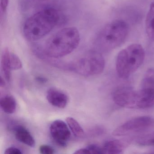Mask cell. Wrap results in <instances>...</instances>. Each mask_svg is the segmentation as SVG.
Returning a JSON list of instances; mask_svg holds the SVG:
<instances>
[{"instance_id":"1","label":"cell","mask_w":154,"mask_h":154,"mask_svg":"<svg viewBox=\"0 0 154 154\" xmlns=\"http://www.w3.org/2000/svg\"><path fill=\"white\" fill-rule=\"evenodd\" d=\"M59 20V12L55 9L42 10L27 20L23 27L24 35L29 41L39 40L49 34Z\"/></svg>"},{"instance_id":"2","label":"cell","mask_w":154,"mask_h":154,"mask_svg":"<svg viewBox=\"0 0 154 154\" xmlns=\"http://www.w3.org/2000/svg\"><path fill=\"white\" fill-rule=\"evenodd\" d=\"M80 36L73 27L61 29L48 39L45 45V54L49 57L57 58L67 55L79 45Z\"/></svg>"},{"instance_id":"3","label":"cell","mask_w":154,"mask_h":154,"mask_svg":"<svg viewBox=\"0 0 154 154\" xmlns=\"http://www.w3.org/2000/svg\"><path fill=\"white\" fill-rule=\"evenodd\" d=\"M112 100L118 106L128 109H145L154 106V89L135 91L128 86L120 87L112 93Z\"/></svg>"},{"instance_id":"4","label":"cell","mask_w":154,"mask_h":154,"mask_svg":"<svg viewBox=\"0 0 154 154\" xmlns=\"http://www.w3.org/2000/svg\"><path fill=\"white\" fill-rule=\"evenodd\" d=\"M145 58V50L139 44H132L122 49L116 59L118 76L123 79L129 78L142 65Z\"/></svg>"},{"instance_id":"5","label":"cell","mask_w":154,"mask_h":154,"mask_svg":"<svg viewBox=\"0 0 154 154\" xmlns=\"http://www.w3.org/2000/svg\"><path fill=\"white\" fill-rule=\"evenodd\" d=\"M128 32V26L125 21L121 20H113L100 31L95 40V45L102 50L115 49L124 42Z\"/></svg>"},{"instance_id":"6","label":"cell","mask_w":154,"mask_h":154,"mask_svg":"<svg viewBox=\"0 0 154 154\" xmlns=\"http://www.w3.org/2000/svg\"><path fill=\"white\" fill-rule=\"evenodd\" d=\"M105 64L101 54L98 51H93L85 57L75 62L72 68L81 75L92 76L101 73L104 70Z\"/></svg>"},{"instance_id":"7","label":"cell","mask_w":154,"mask_h":154,"mask_svg":"<svg viewBox=\"0 0 154 154\" xmlns=\"http://www.w3.org/2000/svg\"><path fill=\"white\" fill-rule=\"evenodd\" d=\"M154 128V119L150 116L136 117L117 127L112 132L113 136H124L149 130Z\"/></svg>"},{"instance_id":"8","label":"cell","mask_w":154,"mask_h":154,"mask_svg":"<svg viewBox=\"0 0 154 154\" xmlns=\"http://www.w3.org/2000/svg\"><path fill=\"white\" fill-rule=\"evenodd\" d=\"M68 125L61 120L52 122L49 128L51 137L56 144L60 147L66 146L67 142L71 136Z\"/></svg>"},{"instance_id":"9","label":"cell","mask_w":154,"mask_h":154,"mask_svg":"<svg viewBox=\"0 0 154 154\" xmlns=\"http://www.w3.org/2000/svg\"><path fill=\"white\" fill-rule=\"evenodd\" d=\"M46 97L49 103L57 108L64 109L68 103L67 95L63 92L57 89H50L48 90Z\"/></svg>"},{"instance_id":"10","label":"cell","mask_w":154,"mask_h":154,"mask_svg":"<svg viewBox=\"0 0 154 154\" xmlns=\"http://www.w3.org/2000/svg\"><path fill=\"white\" fill-rule=\"evenodd\" d=\"M16 139L20 142L34 147L35 145V141L31 133L27 129L22 126H17L15 129Z\"/></svg>"},{"instance_id":"11","label":"cell","mask_w":154,"mask_h":154,"mask_svg":"<svg viewBox=\"0 0 154 154\" xmlns=\"http://www.w3.org/2000/svg\"><path fill=\"white\" fill-rule=\"evenodd\" d=\"M103 154H121L124 149V145L120 140H108L102 147Z\"/></svg>"},{"instance_id":"12","label":"cell","mask_w":154,"mask_h":154,"mask_svg":"<svg viewBox=\"0 0 154 154\" xmlns=\"http://www.w3.org/2000/svg\"><path fill=\"white\" fill-rule=\"evenodd\" d=\"M146 33L149 40L154 42V1L152 2L146 17Z\"/></svg>"},{"instance_id":"13","label":"cell","mask_w":154,"mask_h":154,"mask_svg":"<svg viewBox=\"0 0 154 154\" xmlns=\"http://www.w3.org/2000/svg\"><path fill=\"white\" fill-rule=\"evenodd\" d=\"M10 51L8 48H5L2 51L1 57V68L5 79L9 82L11 80V69L10 64Z\"/></svg>"},{"instance_id":"14","label":"cell","mask_w":154,"mask_h":154,"mask_svg":"<svg viewBox=\"0 0 154 154\" xmlns=\"http://www.w3.org/2000/svg\"><path fill=\"white\" fill-rule=\"evenodd\" d=\"M0 106L2 110L8 114H12L17 109V102L11 95H7L1 99Z\"/></svg>"},{"instance_id":"15","label":"cell","mask_w":154,"mask_h":154,"mask_svg":"<svg viewBox=\"0 0 154 154\" xmlns=\"http://www.w3.org/2000/svg\"><path fill=\"white\" fill-rule=\"evenodd\" d=\"M66 123L71 131L75 137H82L84 134L83 129L79 122L72 117H67L66 119Z\"/></svg>"},{"instance_id":"16","label":"cell","mask_w":154,"mask_h":154,"mask_svg":"<svg viewBox=\"0 0 154 154\" xmlns=\"http://www.w3.org/2000/svg\"><path fill=\"white\" fill-rule=\"evenodd\" d=\"M141 88L154 89V69H149L146 72L141 82Z\"/></svg>"},{"instance_id":"17","label":"cell","mask_w":154,"mask_h":154,"mask_svg":"<svg viewBox=\"0 0 154 154\" xmlns=\"http://www.w3.org/2000/svg\"><path fill=\"white\" fill-rule=\"evenodd\" d=\"M135 141L140 146H154V131L139 137Z\"/></svg>"},{"instance_id":"18","label":"cell","mask_w":154,"mask_h":154,"mask_svg":"<svg viewBox=\"0 0 154 154\" xmlns=\"http://www.w3.org/2000/svg\"><path fill=\"white\" fill-rule=\"evenodd\" d=\"M10 64L11 70H18L22 67L21 60L17 55L10 52Z\"/></svg>"},{"instance_id":"19","label":"cell","mask_w":154,"mask_h":154,"mask_svg":"<svg viewBox=\"0 0 154 154\" xmlns=\"http://www.w3.org/2000/svg\"><path fill=\"white\" fill-rule=\"evenodd\" d=\"M86 148L88 149L90 154H103L102 147L95 144L89 145Z\"/></svg>"},{"instance_id":"20","label":"cell","mask_w":154,"mask_h":154,"mask_svg":"<svg viewBox=\"0 0 154 154\" xmlns=\"http://www.w3.org/2000/svg\"><path fill=\"white\" fill-rule=\"evenodd\" d=\"M9 0H0V14L1 20L7 12Z\"/></svg>"},{"instance_id":"21","label":"cell","mask_w":154,"mask_h":154,"mask_svg":"<svg viewBox=\"0 0 154 154\" xmlns=\"http://www.w3.org/2000/svg\"><path fill=\"white\" fill-rule=\"evenodd\" d=\"M39 152L42 154H53L54 153V149L48 145H42L39 147Z\"/></svg>"},{"instance_id":"22","label":"cell","mask_w":154,"mask_h":154,"mask_svg":"<svg viewBox=\"0 0 154 154\" xmlns=\"http://www.w3.org/2000/svg\"><path fill=\"white\" fill-rule=\"evenodd\" d=\"M4 154H22V151L16 147H10L8 148L5 150Z\"/></svg>"},{"instance_id":"23","label":"cell","mask_w":154,"mask_h":154,"mask_svg":"<svg viewBox=\"0 0 154 154\" xmlns=\"http://www.w3.org/2000/svg\"><path fill=\"white\" fill-rule=\"evenodd\" d=\"M75 154H90L88 149L87 148H82L75 151L74 153Z\"/></svg>"},{"instance_id":"24","label":"cell","mask_w":154,"mask_h":154,"mask_svg":"<svg viewBox=\"0 0 154 154\" xmlns=\"http://www.w3.org/2000/svg\"><path fill=\"white\" fill-rule=\"evenodd\" d=\"M35 80L41 84L45 83L48 81V80L46 78L39 76H37L35 78Z\"/></svg>"},{"instance_id":"25","label":"cell","mask_w":154,"mask_h":154,"mask_svg":"<svg viewBox=\"0 0 154 154\" xmlns=\"http://www.w3.org/2000/svg\"><path fill=\"white\" fill-rule=\"evenodd\" d=\"M6 85V82L3 79L2 76H1V80H0V86L1 87H3Z\"/></svg>"}]
</instances>
